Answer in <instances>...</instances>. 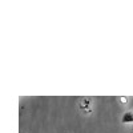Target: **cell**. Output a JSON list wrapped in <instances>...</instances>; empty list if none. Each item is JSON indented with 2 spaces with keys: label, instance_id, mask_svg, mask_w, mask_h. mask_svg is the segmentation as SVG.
Masks as SVG:
<instances>
[{
  "label": "cell",
  "instance_id": "6da1fadb",
  "mask_svg": "<svg viewBox=\"0 0 133 133\" xmlns=\"http://www.w3.org/2000/svg\"><path fill=\"white\" fill-rule=\"evenodd\" d=\"M120 100H121V103H124V104L127 103V97H121Z\"/></svg>",
  "mask_w": 133,
  "mask_h": 133
}]
</instances>
